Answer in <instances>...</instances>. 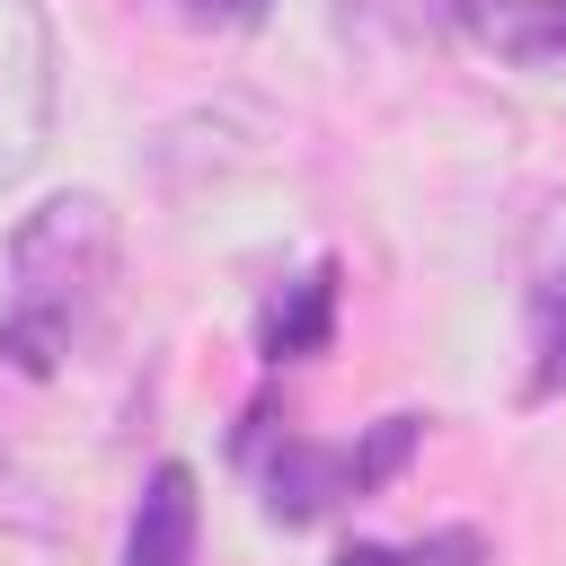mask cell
Segmentation results:
<instances>
[{
    "instance_id": "obj_4",
    "label": "cell",
    "mask_w": 566,
    "mask_h": 566,
    "mask_svg": "<svg viewBox=\"0 0 566 566\" xmlns=\"http://www.w3.org/2000/svg\"><path fill=\"white\" fill-rule=\"evenodd\" d=\"M195 539H203V504H195V469L186 460H159L142 504H133V531H124V566H195Z\"/></svg>"
},
{
    "instance_id": "obj_8",
    "label": "cell",
    "mask_w": 566,
    "mask_h": 566,
    "mask_svg": "<svg viewBox=\"0 0 566 566\" xmlns=\"http://www.w3.org/2000/svg\"><path fill=\"white\" fill-rule=\"evenodd\" d=\"M203 18H221V27H256L265 18V0H195Z\"/></svg>"
},
{
    "instance_id": "obj_7",
    "label": "cell",
    "mask_w": 566,
    "mask_h": 566,
    "mask_svg": "<svg viewBox=\"0 0 566 566\" xmlns=\"http://www.w3.org/2000/svg\"><path fill=\"white\" fill-rule=\"evenodd\" d=\"M336 336V265H310L265 318H256V354L265 363H301V354H318Z\"/></svg>"
},
{
    "instance_id": "obj_6",
    "label": "cell",
    "mask_w": 566,
    "mask_h": 566,
    "mask_svg": "<svg viewBox=\"0 0 566 566\" xmlns=\"http://www.w3.org/2000/svg\"><path fill=\"white\" fill-rule=\"evenodd\" d=\"M522 310H531V398H557V389H566V203H557L548 230H539Z\"/></svg>"
},
{
    "instance_id": "obj_2",
    "label": "cell",
    "mask_w": 566,
    "mask_h": 566,
    "mask_svg": "<svg viewBox=\"0 0 566 566\" xmlns=\"http://www.w3.org/2000/svg\"><path fill=\"white\" fill-rule=\"evenodd\" d=\"M407 451H416V416H380L363 451L354 442H301V433H283V451L265 460V513L274 522H318L327 504L389 486L407 469Z\"/></svg>"
},
{
    "instance_id": "obj_9",
    "label": "cell",
    "mask_w": 566,
    "mask_h": 566,
    "mask_svg": "<svg viewBox=\"0 0 566 566\" xmlns=\"http://www.w3.org/2000/svg\"><path fill=\"white\" fill-rule=\"evenodd\" d=\"M336 566H416V557H398V548H371V539H363V548H345Z\"/></svg>"
},
{
    "instance_id": "obj_1",
    "label": "cell",
    "mask_w": 566,
    "mask_h": 566,
    "mask_svg": "<svg viewBox=\"0 0 566 566\" xmlns=\"http://www.w3.org/2000/svg\"><path fill=\"white\" fill-rule=\"evenodd\" d=\"M115 292V212L97 195H53L18 221L9 239V283H0V363L18 380H53L88 327L106 318Z\"/></svg>"
},
{
    "instance_id": "obj_5",
    "label": "cell",
    "mask_w": 566,
    "mask_h": 566,
    "mask_svg": "<svg viewBox=\"0 0 566 566\" xmlns=\"http://www.w3.org/2000/svg\"><path fill=\"white\" fill-rule=\"evenodd\" d=\"M469 44L522 71H566V0H451Z\"/></svg>"
},
{
    "instance_id": "obj_3",
    "label": "cell",
    "mask_w": 566,
    "mask_h": 566,
    "mask_svg": "<svg viewBox=\"0 0 566 566\" xmlns=\"http://www.w3.org/2000/svg\"><path fill=\"white\" fill-rule=\"evenodd\" d=\"M53 97H62V62H53L44 9L35 0H0V186H18L44 159Z\"/></svg>"
}]
</instances>
